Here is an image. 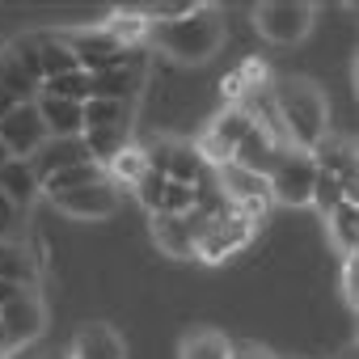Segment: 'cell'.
<instances>
[{
	"mask_svg": "<svg viewBox=\"0 0 359 359\" xmlns=\"http://www.w3.org/2000/svg\"><path fill=\"white\" fill-rule=\"evenodd\" d=\"M18 212H22V208H13L9 195H0V241H13V233H18Z\"/></svg>",
	"mask_w": 359,
	"mask_h": 359,
	"instance_id": "obj_31",
	"label": "cell"
},
{
	"mask_svg": "<svg viewBox=\"0 0 359 359\" xmlns=\"http://www.w3.org/2000/svg\"><path fill=\"white\" fill-rule=\"evenodd\" d=\"M271 97L292 144L309 152L325 135V93L309 76H283V81H271Z\"/></svg>",
	"mask_w": 359,
	"mask_h": 359,
	"instance_id": "obj_2",
	"label": "cell"
},
{
	"mask_svg": "<svg viewBox=\"0 0 359 359\" xmlns=\"http://www.w3.org/2000/svg\"><path fill=\"white\" fill-rule=\"evenodd\" d=\"M51 203L64 212V216H76V220H106L118 212L123 203V187L102 177V182H89V187H76V191H64V195H51Z\"/></svg>",
	"mask_w": 359,
	"mask_h": 359,
	"instance_id": "obj_10",
	"label": "cell"
},
{
	"mask_svg": "<svg viewBox=\"0 0 359 359\" xmlns=\"http://www.w3.org/2000/svg\"><path fill=\"white\" fill-rule=\"evenodd\" d=\"M313 203H317L321 212H330V208H338V203H355V191H351L346 182H338V177H330V173L317 169V177H313Z\"/></svg>",
	"mask_w": 359,
	"mask_h": 359,
	"instance_id": "obj_28",
	"label": "cell"
},
{
	"mask_svg": "<svg viewBox=\"0 0 359 359\" xmlns=\"http://www.w3.org/2000/svg\"><path fill=\"white\" fill-rule=\"evenodd\" d=\"M0 89H5L13 102H34L43 85L22 68V60H18L13 51H0Z\"/></svg>",
	"mask_w": 359,
	"mask_h": 359,
	"instance_id": "obj_21",
	"label": "cell"
},
{
	"mask_svg": "<svg viewBox=\"0 0 359 359\" xmlns=\"http://www.w3.org/2000/svg\"><path fill=\"white\" fill-rule=\"evenodd\" d=\"M283 359H300V355H283Z\"/></svg>",
	"mask_w": 359,
	"mask_h": 359,
	"instance_id": "obj_38",
	"label": "cell"
},
{
	"mask_svg": "<svg viewBox=\"0 0 359 359\" xmlns=\"http://www.w3.org/2000/svg\"><path fill=\"white\" fill-rule=\"evenodd\" d=\"M89 93L102 102H131L140 93V68L135 64H114L102 72H89Z\"/></svg>",
	"mask_w": 359,
	"mask_h": 359,
	"instance_id": "obj_16",
	"label": "cell"
},
{
	"mask_svg": "<svg viewBox=\"0 0 359 359\" xmlns=\"http://www.w3.org/2000/svg\"><path fill=\"white\" fill-rule=\"evenodd\" d=\"M229 359H275L262 342H233L229 346Z\"/></svg>",
	"mask_w": 359,
	"mask_h": 359,
	"instance_id": "obj_32",
	"label": "cell"
},
{
	"mask_svg": "<svg viewBox=\"0 0 359 359\" xmlns=\"http://www.w3.org/2000/svg\"><path fill=\"white\" fill-rule=\"evenodd\" d=\"M309 161H313V169L338 177V182H346V187L355 191V144H351V140L325 131V135L309 148Z\"/></svg>",
	"mask_w": 359,
	"mask_h": 359,
	"instance_id": "obj_14",
	"label": "cell"
},
{
	"mask_svg": "<svg viewBox=\"0 0 359 359\" xmlns=\"http://www.w3.org/2000/svg\"><path fill=\"white\" fill-rule=\"evenodd\" d=\"M0 144L13 161H30L43 144H47V127L34 102H18L5 118H0Z\"/></svg>",
	"mask_w": 359,
	"mask_h": 359,
	"instance_id": "obj_9",
	"label": "cell"
},
{
	"mask_svg": "<svg viewBox=\"0 0 359 359\" xmlns=\"http://www.w3.org/2000/svg\"><path fill=\"white\" fill-rule=\"evenodd\" d=\"M43 359H72V351H47Z\"/></svg>",
	"mask_w": 359,
	"mask_h": 359,
	"instance_id": "obj_35",
	"label": "cell"
},
{
	"mask_svg": "<svg viewBox=\"0 0 359 359\" xmlns=\"http://www.w3.org/2000/svg\"><path fill=\"white\" fill-rule=\"evenodd\" d=\"M43 325H47V313H43V300L30 287H22L5 309H0V334H5V342L13 351L26 346V342H34L43 334Z\"/></svg>",
	"mask_w": 359,
	"mask_h": 359,
	"instance_id": "obj_11",
	"label": "cell"
},
{
	"mask_svg": "<svg viewBox=\"0 0 359 359\" xmlns=\"http://www.w3.org/2000/svg\"><path fill=\"white\" fill-rule=\"evenodd\" d=\"M60 39L68 43L72 60L81 72H102V68H114V64H135L131 47H123L106 26H85V30H60Z\"/></svg>",
	"mask_w": 359,
	"mask_h": 359,
	"instance_id": "obj_5",
	"label": "cell"
},
{
	"mask_svg": "<svg viewBox=\"0 0 359 359\" xmlns=\"http://www.w3.org/2000/svg\"><path fill=\"white\" fill-rule=\"evenodd\" d=\"M131 191H135V199H140L148 212H156V208H161V195H165V177H161L156 169H148V173L140 177V182H135Z\"/></svg>",
	"mask_w": 359,
	"mask_h": 359,
	"instance_id": "obj_29",
	"label": "cell"
},
{
	"mask_svg": "<svg viewBox=\"0 0 359 359\" xmlns=\"http://www.w3.org/2000/svg\"><path fill=\"white\" fill-rule=\"evenodd\" d=\"M203 212L195 208V212H187V216H152V237H156V245L165 250V254H173V258H195V237H199V229H203Z\"/></svg>",
	"mask_w": 359,
	"mask_h": 359,
	"instance_id": "obj_12",
	"label": "cell"
},
{
	"mask_svg": "<svg viewBox=\"0 0 359 359\" xmlns=\"http://www.w3.org/2000/svg\"><path fill=\"white\" fill-rule=\"evenodd\" d=\"M39 191H43V187H39V177H34L30 161H9L5 169H0V195H9L13 208H26Z\"/></svg>",
	"mask_w": 359,
	"mask_h": 359,
	"instance_id": "obj_19",
	"label": "cell"
},
{
	"mask_svg": "<svg viewBox=\"0 0 359 359\" xmlns=\"http://www.w3.org/2000/svg\"><path fill=\"white\" fill-rule=\"evenodd\" d=\"M313 161L304 148H287L275 156L271 173H266V191H271V203H287V208H304L313 203Z\"/></svg>",
	"mask_w": 359,
	"mask_h": 359,
	"instance_id": "obj_4",
	"label": "cell"
},
{
	"mask_svg": "<svg viewBox=\"0 0 359 359\" xmlns=\"http://www.w3.org/2000/svg\"><path fill=\"white\" fill-rule=\"evenodd\" d=\"M342 296H346V304L355 309V300H359V258H355V254L342 258Z\"/></svg>",
	"mask_w": 359,
	"mask_h": 359,
	"instance_id": "obj_30",
	"label": "cell"
},
{
	"mask_svg": "<svg viewBox=\"0 0 359 359\" xmlns=\"http://www.w3.org/2000/svg\"><path fill=\"white\" fill-rule=\"evenodd\" d=\"M72 359H127V346H123V338L110 325L89 321L72 338Z\"/></svg>",
	"mask_w": 359,
	"mask_h": 359,
	"instance_id": "obj_15",
	"label": "cell"
},
{
	"mask_svg": "<svg viewBox=\"0 0 359 359\" xmlns=\"http://www.w3.org/2000/svg\"><path fill=\"white\" fill-rule=\"evenodd\" d=\"M9 351H13V346H9V342H5V334H0V359H5V355H9Z\"/></svg>",
	"mask_w": 359,
	"mask_h": 359,
	"instance_id": "obj_37",
	"label": "cell"
},
{
	"mask_svg": "<svg viewBox=\"0 0 359 359\" xmlns=\"http://www.w3.org/2000/svg\"><path fill=\"white\" fill-rule=\"evenodd\" d=\"M64 72H76V60H72L68 43L60 39V30H51V34L43 30L39 34V81L47 85V81H55Z\"/></svg>",
	"mask_w": 359,
	"mask_h": 359,
	"instance_id": "obj_18",
	"label": "cell"
},
{
	"mask_svg": "<svg viewBox=\"0 0 359 359\" xmlns=\"http://www.w3.org/2000/svg\"><path fill=\"white\" fill-rule=\"evenodd\" d=\"M34 106H39V114H43L47 140H68V135H81V131H85V123H81V106H76V102H64V97L39 93Z\"/></svg>",
	"mask_w": 359,
	"mask_h": 359,
	"instance_id": "obj_17",
	"label": "cell"
},
{
	"mask_svg": "<svg viewBox=\"0 0 359 359\" xmlns=\"http://www.w3.org/2000/svg\"><path fill=\"white\" fill-rule=\"evenodd\" d=\"M254 233H258V224H250V220H245L237 208H229V199H224V208L203 220V229H199V237H195V258H199V262H224V258H233L241 245H250Z\"/></svg>",
	"mask_w": 359,
	"mask_h": 359,
	"instance_id": "obj_3",
	"label": "cell"
},
{
	"mask_svg": "<svg viewBox=\"0 0 359 359\" xmlns=\"http://www.w3.org/2000/svg\"><path fill=\"white\" fill-rule=\"evenodd\" d=\"M229 346H233L229 334L199 325V330H191V334L182 338V346H177V359H229Z\"/></svg>",
	"mask_w": 359,
	"mask_h": 359,
	"instance_id": "obj_20",
	"label": "cell"
},
{
	"mask_svg": "<svg viewBox=\"0 0 359 359\" xmlns=\"http://www.w3.org/2000/svg\"><path fill=\"white\" fill-rule=\"evenodd\" d=\"M9 161H13V156H9V152H5V144H0V169H5V165H9Z\"/></svg>",
	"mask_w": 359,
	"mask_h": 359,
	"instance_id": "obj_36",
	"label": "cell"
},
{
	"mask_svg": "<svg viewBox=\"0 0 359 359\" xmlns=\"http://www.w3.org/2000/svg\"><path fill=\"white\" fill-rule=\"evenodd\" d=\"M144 161H148V169H156L165 177V182H177V187H199L212 173L199 161L195 144H182V140H152L144 148Z\"/></svg>",
	"mask_w": 359,
	"mask_h": 359,
	"instance_id": "obj_7",
	"label": "cell"
},
{
	"mask_svg": "<svg viewBox=\"0 0 359 359\" xmlns=\"http://www.w3.org/2000/svg\"><path fill=\"white\" fill-rule=\"evenodd\" d=\"M131 118H135L131 102H102V97H89V102L81 106L85 131H93V127H131Z\"/></svg>",
	"mask_w": 359,
	"mask_h": 359,
	"instance_id": "obj_23",
	"label": "cell"
},
{
	"mask_svg": "<svg viewBox=\"0 0 359 359\" xmlns=\"http://www.w3.org/2000/svg\"><path fill=\"white\" fill-rule=\"evenodd\" d=\"M325 220H330L334 245L342 250V258H351L355 245H359V203H338V208L325 212Z\"/></svg>",
	"mask_w": 359,
	"mask_h": 359,
	"instance_id": "obj_24",
	"label": "cell"
},
{
	"mask_svg": "<svg viewBox=\"0 0 359 359\" xmlns=\"http://www.w3.org/2000/svg\"><path fill=\"white\" fill-rule=\"evenodd\" d=\"M0 279H9L18 287H30L34 283V262H30V250L26 245L0 241Z\"/></svg>",
	"mask_w": 359,
	"mask_h": 359,
	"instance_id": "obj_25",
	"label": "cell"
},
{
	"mask_svg": "<svg viewBox=\"0 0 359 359\" xmlns=\"http://www.w3.org/2000/svg\"><path fill=\"white\" fill-rule=\"evenodd\" d=\"M18 292H22L18 283H9V279H0V309H5V304H9V300L18 296Z\"/></svg>",
	"mask_w": 359,
	"mask_h": 359,
	"instance_id": "obj_33",
	"label": "cell"
},
{
	"mask_svg": "<svg viewBox=\"0 0 359 359\" xmlns=\"http://www.w3.org/2000/svg\"><path fill=\"white\" fill-rule=\"evenodd\" d=\"M144 173H148V161H144V148H140V144H127V148L106 165V177H110V182H118V187H135Z\"/></svg>",
	"mask_w": 359,
	"mask_h": 359,
	"instance_id": "obj_26",
	"label": "cell"
},
{
	"mask_svg": "<svg viewBox=\"0 0 359 359\" xmlns=\"http://www.w3.org/2000/svg\"><path fill=\"white\" fill-rule=\"evenodd\" d=\"M254 26L266 43L292 47L313 30V5H304V0H266V5L254 9Z\"/></svg>",
	"mask_w": 359,
	"mask_h": 359,
	"instance_id": "obj_6",
	"label": "cell"
},
{
	"mask_svg": "<svg viewBox=\"0 0 359 359\" xmlns=\"http://www.w3.org/2000/svg\"><path fill=\"white\" fill-rule=\"evenodd\" d=\"M216 182H220V195L229 199V208H237L250 224H262V216L271 212L266 177H258L250 169H237V165H224V169H216Z\"/></svg>",
	"mask_w": 359,
	"mask_h": 359,
	"instance_id": "obj_8",
	"label": "cell"
},
{
	"mask_svg": "<svg viewBox=\"0 0 359 359\" xmlns=\"http://www.w3.org/2000/svg\"><path fill=\"white\" fill-rule=\"evenodd\" d=\"M13 106H18V102H13V97H9V93H5V89H0V118H5V114H9V110H13Z\"/></svg>",
	"mask_w": 359,
	"mask_h": 359,
	"instance_id": "obj_34",
	"label": "cell"
},
{
	"mask_svg": "<svg viewBox=\"0 0 359 359\" xmlns=\"http://www.w3.org/2000/svg\"><path fill=\"white\" fill-rule=\"evenodd\" d=\"M85 161H93L89 148H85V140H81V135H68V140H47V144L30 156V169H34L39 187H43L47 177H55V173H64V169H72V165H85Z\"/></svg>",
	"mask_w": 359,
	"mask_h": 359,
	"instance_id": "obj_13",
	"label": "cell"
},
{
	"mask_svg": "<svg viewBox=\"0 0 359 359\" xmlns=\"http://www.w3.org/2000/svg\"><path fill=\"white\" fill-rule=\"evenodd\" d=\"M81 140H85V148H89V156L106 169L127 144H131V127H93V131H81Z\"/></svg>",
	"mask_w": 359,
	"mask_h": 359,
	"instance_id": "obj_22",
	"label": "cell"
},
{
	"mask_svg": "<svg viewBox=\"0 0 359 359\" xmlns=\"http://www.w3.org/2000/svg\"><path fill=\"white\" fill-rule=\"evenodd\" d=\"M148 39L177 64H208L220 43H224V22L216 9L199 5L195 13L177 18V22H161V26H148Z\"/></svg>",
	"mask_w": 359,
	"mask_h": 359,
	"instance_id": "obj_1",
	"label": "cell"
},
{
	"mask_svg": "<svg viewBox=\"0 0 359 359\" xmlns=\"http://www.w3.org/2000/svg\"><path fill=\"white\" fill-rule=\"evenodd\" d=\"M39 93H51V97H64V102H76V106H85L93 93H89V72H64V76H55V81H47Z\"/></svg>",
	"mask_w": 359,
	"mask_h": 359,
	"instance_id": "obj_27",
	"label": "cell"
}]
</instances>
